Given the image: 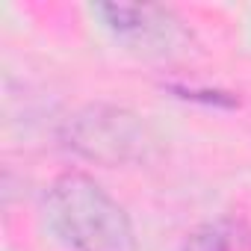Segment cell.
Segmentation results:
<instances>
[{"label": "cell", "mask_w": 251, "mask_h": 251, "mask_svg": "<svg viewBox=\"0 0 251 251\" xmlns=\"http://www.w3.org/2000/svg\"><path fill=\"white\" fill-rule=\"evenodd\" d=\"M45 219L71 251H136L124 207L92 177L68 172L45 195Z\"/></svg>", "instance_id": "1"}, {"label": "cell", "mask_w": 251, "mask_h": 251, "mask_svg": "<svg viewBox=\"0 0 251 251\" xmlns=\"http://www.w3.org/2000/svg\"><path fill=\"white\" fill-rule=\"evenodd\" d=\"M65 142L80 157L103 166L139 163L154 145L148 127L130 112L112 106H89L65 124Z\"/></svg>", "instance_id": "2"}, {"label": "cell", "mask_w": 251, "mask_h": 251, "mask_svg": "<svg viewBox=\"0 0 251 251\" xmlns=\"http://www.w3.org/2000/svg\"><path fill=\"white\" fill-rule=\"evenodd\" d=\"M183 251H251V227L239 219H216L189 233Z\"/></svg>", "instance_id": "3"}]
</instances>
